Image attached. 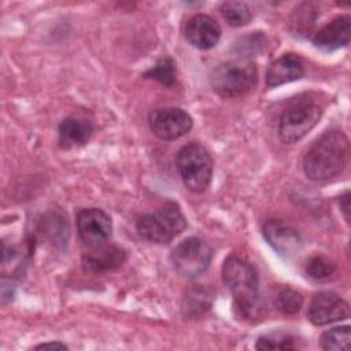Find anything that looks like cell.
Here are the masks:
<instances>
[{"label": "cell", "instance_id": "4fadbf2b", "mask_svg": "<svg viewBox=\"0 0 351 351\" xmlns=\"http://www.w3.org/2000/svg\"><path fill=\"white\" fill-rule=\"evenodd\" d=\"M184 36L192 47L206 51L218 44L221 38V27L214 18L206 14H196L188 19Z\"/></svg>", "mask_w": 351, "mask_h": 351}, {"label": "cell", "instance_id": "7a4b0ae2", "mask_svg": "<svg viewBox=\"0 0 351 351\" xmlns=\"http://www.w3.org/2000/svg\"><path fill=\"white\" fill-rule=\"evenodd\" d=\"M222 280L233 296L240 317L254 319L262 314L258 274L247 261L236 255L228 256L222 266Z\"/></svg>", "mask_w": 351, "mask_h": 351}, {"label": "cell", "instance_id": "3957f363", "mask_svg": "<svg viewBox=\"0 0 351 351\" xmlns=\"http://www.w3.org/2000/svg\"><path fill=\"white\" fill-rule=\"evenodd\" d=\"M322 106L307 95L295 97L284 108L278 122V137L284 144L302 140L321 119Z\"/></svg>", "mask_w": 351, "mask_h": 351}, {"label": "cell", "instance_id": "6da1fadb", "mask_svg": "<svg viewBox=\"0 0 351 351\" xmlns=\"http://www.w3.org/2000/svg\"><path fill=\"white\" fill-rule=\"evenodd\" d=\"M348 162V137L339 129H330L308 148L303 158V170L313 181H328L341 174Z\"/></svg>", "mask_w": 351, "mask_h": 351}, {"label": "cell", "instance_id": "277c9868", "mask_svg": "<svg viewBox=\"0 0 351 351\" xmlns=\"http://www.w3.org/2000/svg\"><path fill=\"white\" fill-rule=\"evenodd\" d=\"M258 81V70L250 59H236L218 64L211 74V86L222 97L247 95Z\"/></svg>", "mask_w": 351, "mask_h": 351}, {"label": "cell", "instance_id": "e0dca14e", "mask_svg": "<svg viewBox=\"0 0 351 351\" xmlns=\"http://www.w3.org/2000/svg\"><path fill=\"white\" fill-rule=\"evenodd\" d=\"M315 19H317L315 7L313 4H302L293 11L289 19V29L292 34L307 36L313 29Z\"/></svg>", "mask_w": 351, "mask_h": 351}, {"label": "cell", "instance_id": "2e32d148", "mask_svg": "<svg viewBox=\"0 0 351 351\" xmlns=\"http://www.w3.org/2000/svg\"><path fill=\"white\" fill-rule=\"evenodd\" d=\"M95 132V125L90 119L84 117L71 115L64 118L59 128V145L64 149L84 145L89 141Z\"/></svg>", "mask_w": 351, "mask_h": 351}, {"label": "cell", "instance_id": "8fae6325", "mask_svg": "<svg viewBox=\"0 0 351 351\" xmlns=\"http://www.w3.org/2000/svg\"><path fill=\"white\" fill-rule=\"evenodd\" d=\"M262 233L270 247L284 258H292L298 255L303 247V239L300 233L278 219L266 221Z\"/></svg>", "mask_w": 351, "mask_h": 351}, {"label": "cell", "instance_id": "ffe728a7", "mask_svg": "<svg viewBox=\"0 0 351 351\" xmlns=\"http://www.w3.org/2000/svg\"><path fill=\"white\" fill-rule=\"evenodd\" d=\"M336 265L321 255L311 256L304 266L306 274L314 281H326L336 274Z\"/></svg>", "mask_w": 351, "mask_h": 351}, {"label": "cell", "instance_id": "44dd1931", "mask_svg": "<svg viewBox=\"0 0 351 351\" xmlns=\"http://www.w3.org/2000/svg\"><path fill=\"white\" fill-rule=\"evenodd\" d=\"M274 306L284 315H295L303 306V296L295 289L284 288L276 295Z\"/></svg>", "mask_w": 351, "mask_h": 351}, {"label": "cell", "instance_id": "d4e9b609", "mask_svg": "<svg viewBox=\"0 0 351 351\" xmlns=\"http://www.w3.org/2000/svg\"><path fill=\"white\" fill-rule=\"evenodd\" d=\"M36 348L37 350H67V346L60 341H51V343H43Z\"/></svg>", "mask_w": 351, "mask_h": 351}, {"label": "cell", "instance_id": "ac0fdd59", "mask_svg": "<svg viewBox=\"0 0 351 351\" xmlns=\"http://www.w3.org/2000/svg\"><path fill=\"white\" fill-rule=\"evenodd\" d=\"M219 12L223 19L233 27H240L251 21V11L245 3L223 1L219 5Z\"/></svg>", "mask_w": 351, "mask_h": 351}, {"label": "cell", "instance_id": "7c38bea8", "mask_svg": "<svg viewBox=\"0 0 351 351\" xmlns=\"http://www.w3.org/2000/svg\"><path fill=\"white\" fill-rule=\"evenodd\" d=\"M126 261V251L114 244H101L89 248L82 255V267L86 273L101 274L117 270Z\"/></svg>", "mask_w": 351, "mask_h": 351}, {"label": "cell", "instance_id": "9a60e30c", "mask_svg": "<svg viewBox=\"0 0 351 351\" xmlns=\"http://www.w3.org/2000/svg\"><path fill=\"white\" fill-rule=\"evenodd\" d=\"M303 75V60L295 53H284L267 67L265 80L267 86H280L296 81Z\"/></svg>", "mask_w": 351, "mask_h": 351}, {"label": "cell", "instance_id": "7402d4cb", "mask_svg": "<svg viewBox=\"0 0 351 351\" xmlns=\"http://www.w3.org/2000/svg\"><path fill=\"white\" fill-rule=\"evenodd\" d=\"M256 350H295V337L284 332H273L263 335L255 344Z\"/></svg>", "mask_w": 351, "mask_h": 351}, {"label": "cell", "instance_id": "30bf717a", "mask_svg": "<svg viewBox=\"0 0 351 351\" xmlns=\"http://www.w3.org/2000/svg\"><path fill=\"white\" fill-rule=\"evenodd\" d=\"M350 317V304L341 296L330 291H322L313 296L307 318L313 325L322 326Z\"/></svg>", "mask_w": 351, "mask_h": 351}, {"label": "cell", "instance_id": "603a6c76", "mask_svg": "<svg viewBox=\"0 0 351 351\" xmlns=\"http://www.w3.org/2000/svg\"><path fill=\"white\" fill-rule=\"evenodd\" d=\"M144 77L156 80L165 86H171L176 81V64L170 58H163L154 67L147 70Z\"/></svg>", "mask_w": 351, "mask_h": 351}, {"label": "cell", "instance_id": "d6986e66", "mask_svg": "<svg viewBox=\"0 0 351 351\" xmlns=\"http://www.w3.org/2000/svg\"><path fill=\"white\" fill-rule=\"evenodd\" d=\"M350 326H336L324 332L319 337V347L322 350H348L350 348Z\"/></svg>", "mask_w": 351, "mask_h": 351}, {"label": "cell", "instance_id": "ba28073f", "mask_svg": "<svg viewBox=\"0 0 351 351\" xmlns=\"http://www.w3.org/2000/svg\"><path fill=\"white\" fill-rule=\"evenodd\" d=\"M152 133L166 141L177 140L186 134L193 125L191 115L178 107H163L154 110L148 117Z\"/></svg>", "mask_w": 351, "mask_h": 351}, {"label": "cell", "instance_id": "8992f818", "mask_svg": "<svg viewBox=\"0 0 351 351\" xmlns=\"http://www.w3.org/2000/svg\"><path fill=\"white\" fill-rule=\"evenodd\" d=\"M186 228V219L176 204H167L151 214L141 215L136 222L141 239L165 244L171 241Z\"/></svg>", "mask_w": 351, "mask_h": 351}, {"label": "cell", "instance_id": "52a82bcc", "mask_svg": "<svg viewBox=\"0 0 351 351\" xmlns=\"http://www.w3.org/2000/svg\"><path fill=\"white\" fill-rule=\"evenodd\" d=\"M213 251L210 245L199 237H188L180 241L170 254L174 270L185 278L202 276L210 266Z\"/></svg>", "mask_w": 351, "mask_h": 351}, {"label": "cell", "instance_id": "cb8c5ba5", "mask_svg": "<svg viewBox=\"0 0 351 351\" xmlns=\"http://www.w3.org/2000/svg\"><path fill=\"white\" fill-rule=\"evenodd\" d=\"M339 206L346 221L348 222L350 221V191H346L339 196Z\"/></svg>", "mask_w": 351, "mask_h": 351}, {"label": "cell", "instance_id": "5bb4252c", "mask_svg": "<svg viewBox=\"0 0 351 351\" xmlns=\"http://www.w3.org/2000/svg\"><path fill=\"white\" fill-rule=\"evenodd\" d=\"M351 38V19L348 15H340L332 22L321 27L313 37L317 48L325 52H332L348 45Z\"/></svg>", "mask_w": 351, "mask_h": 351}, {"label": "cell", "instance_id": "9c48e42d", "mask_svg": "<svg viewBox=\"0 0 351 351\" xmlns=\"http://www.w3.org/2000/svg\"><path fill=\"white\" fill-rule=\"evenodd\" d=\"M78 236L84 245L93 248L106 244L111 237V218L100 208H82L77 214Z\"/></svg>", "mask_w": 351, "mask_h": 351}, {"label": "cell", "instance_id": "5b68a950", "mask_svg": "<svg viewBox=\"0 0 351 351\" xmlns=\"http://www.w3.org/2000/svg\"><path fill=\"white\" fill-rule=\"evenodd\" d=\"M176 165L184 185L193 193L207 189L213 176V159L199 143L184 145L176 156Z\"/></svg>", "mask_w": 351, "mask_h": 351}]
</instances>
